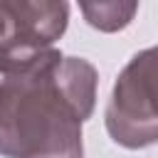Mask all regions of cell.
I'll return each mask as SVG.
<instances>
[{
  "instance_id": "6da1fadb",
  "label": "cell",
  "mask_w": 158,
  "mask_h": 158,
  "mask_svg": "<svg viewBox=\"0 0 158 158\" xmlns=\"http://www.w3.org/2000/svg\"><path fill=\"white\" fill-rule=\"evenodd\" d=\"M96 69L47 49L0 84V156L84 158L81 123L94 111Z\"/></svg>"
},
{
  "instance_id": "7a4b0ae2",
  "label": "cell",
  "mask_w": 158,
  "mask_h": 158,
  "mask_svg": "<svg viewBox=\"0 0 158 158\" xmlns=\"http://www.w3.org/2000/svg\"><path fill=\"white\" fill-rule=\"evenodd\" d=\"M106 128L126 148H143L158 141V47L138 52L118 74Z\"/></svg>"
},
{
  "instance_id": "3957f363",
  "label": "cell",
  "mask_w": 158,
  "mask_h": 158,
  "mask_svg": "<svg viewBox=\"0 0 158 158\" xmlns=\"http://www.w3.org/2000/svg\"><path fill=\"white\" fill-rule=\"evenodd\" d=\"M67 2H7L0 0V72L12 74L40 54L67 30Z\"/></svg>"
},
{
  "instance_id": "277c9868",
  "label": "cell",
  "mask_w": 158,
  "mask_h": 158,
  "mask_svg": "<svg viewBox=\"0 0 158 158\" xmlns=\"http://www.w3.org/2000/svg\"><path fill=\"white\" fill-rule=\"evenodd\" d=\"M89 25L99 30H118L123 27L131 15L136 12V5H81Z\"/></svg>"
}]
</instances>
